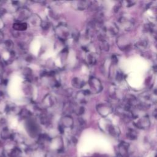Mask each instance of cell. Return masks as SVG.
Segmentation results:
<instances>
[{"label": "cell", "instance_id": "obj_13", "mask_svg": "<svg viewBox=\"0 0 157 157\" xmlns=\"http://www.w3.org/2000/svg\"><path fill=\"white\" fill-rule=\"evenodd\" d=\"M27 25L28 24L25 22H17L14 24L13 28L17 31H25L27 28Z\"/></svg>", "mask_w": 157, "mask_h": 157}, {"label": "cell", "instance_id": "obj_12", "mask_svg": "<svg viewBox=\"0 0 157 157\" xmlns=\"http://www.w3.org/2000/svg\"><path fill=\"white\" fill-rule=\"evenodd\" d=\"M73 123L74 122L72 117H71L69 115L65 116L61 120V123L62 127H65V128L72 127V126L73 125Z\"/></svg>", "mask_w": 157, "mask_h": 157}, {"label": "cell", "instance_id": "obj_20", "mask_svg": "<svg viewBox=\"0 0 157 157\" xmlns=\"http://www.w3.org/2000/svg\"><path fill=\"white\" fill-rule=\"evenodd\" d=\"M5 45L6 48L7 49H9V50L12 49V48L14 47V43L11 41H10V40L6 41L5 42Z\"/></svg>", "mask_w": 157, "mask_h": 157}, {"label": "cell", "instance_id": "obj_16", "mask_svg": "<svg viewBox=\"0 0 157 157\" xmlns=\"http://www.w3.org/2000/svg\"><path fill=\"white\" fill-rule=\"evenodd\" d=\"M72 83L73 87L75 88H82L84 85L83 82L77 77L74 78V79L72 81Z\"/></svg>", "mask_w": 157, "mask_h": 157}, {"label": "cell", "instance_id": "obj_24", "mask_svg": "<svg viewBox=\"0 0 157 157\" xmlns=\"http://www.w3.org/2000/svg\"><path fill=\"white\" fill-rule=\"evenodd\" d=\"M2 78L1 76H0V84H2Z\"/></svg>", "mask_w": 157, "mask_h": 157}, {"label": "cell", "instance_id": "obj_19", "mask_svg": "<svg viewBox=\"0 0 157 157\" xmlns=\"http://www.w3.org/2000/svg\"><path fill=\"white\" fill-rule=\"evenodd\" d=\"M12 134L10 133L9 130L8 129V128H5L3 130H2V136L3 139H8L10 137H12Z\"/></svg>", "mask_w": 157, "mask_h": 157}, {"label": "cell", "instance_id": "obj_15", "mask_svg": "<svg viewBox=\"0 0 157 157\" xmlns=\"http://www.w3.org/2000/svg\"><path fill=\"white\" fill-rule=\"evenodd\" d=\"M127 137L130 140H135L137 137V132L133 129H129L127 134Z\"/></svg>", "mask_w": 157, "mask_h": 157}, {"label": "cell", "instance_id": "obj_22", "mask_svg": "<svg viewBox=\"0 0 157 157\" xmlns=\"http://www.w3.org/2000/svg\"><path fill=\"white\" fill-rule=\"evenodd\" d=\"M3 22L2 21L1 18H0V29H1L2 28H3Z\"/></svg>", "mask_w": 157, "mask_h": 157}, {"label": "cell", "instance_id": "obj_14", "mask_svg": "<svg viewBox=\"0 0 157 157\" xmlns=\"http://www.w3.org/2000/svg\"><path fill=\"white\" fill-rule=\"evenodd\" d=\"M108 131L109 133L114 137H118L120 134V129L115 126H110L108 128Z\"/></svg>", "mask_w": 157, "mask_h": 157}, {"label": "cell", "instance_id": "obj_10", "mask_svg": "<svg viewBox=\"0 0 157 157\" xmlns=\"http://www.w3.org/2000/svg\"><path fill=\"white\" fill-rule=\"evenodd\" d=\"M55 98L50 95H47L43 101V104L46 107H52L55 104Z\"/></svg>", "mask_w": 157, "mask_h": 157}, {"label": "cell", "instance_id": "obj_4", "mask_svg": "<svg viewBox=\"0 0 157 157\" xmlns=\"http://www.w3.org/2000/svg\"><path fill=\"white\" fill-rule=\"evenodd\" d=\"M130 144L126 142H121L118 146V155L120 157H128Z\"/></svg>", "mask_w": 157, "mask_h": 157}, {"label": "cell", "instance_id": "obj_17", "mask_svg": "<svg viewBox=\"0 0 157 157\" xmlns=\"http://www.w3.org/2000/svg\"><path fill=\"white\" fill-rule=\"evenodd\" d=\"M87 60L89 64L94 65L96 62V57L94 55V53H90L87 56Z\"/></svg>", "mask_w": 157, "mask_h": 157}, {"label": "cell", "instance_id": "obj_25", "mask_svg": "<svg viewBox=\"0 0 157 157\" xmlns=\"http://www.w3.org/2000/svg\"><path fill=\"white\" fill-rule=\"evenodd\" d=\"M155 157H157V153L155 155Z\"/></svg>", "mask_w": 157, "mask_h": 157}, {"label": "cell", "instance_id": "obj_3", "mask_svg": "<svg viewBox=\"0 0 157 157\" xmlns=\"http://www.w3.org/2000/svg\"><path fill=\"white\" fill-rule=\"evenodd\" d=\"M88 84L90 88L95 93H100L103 89L101 82L97 78L91 77L88 81Z\"/></svg>", "mask_w": 157, "mask_h": 157}, {"label": "cell", "instance_id": "obj_2", "mask_svg": "<svg viewBox=\"0 0 157 157\" xmlns=\"http://www.w3.org/2000/svg\"><path fill=\"white\" fill-rule=\"evenodd\" d=\"M32 15L31 11L26 8H18L15 11V17L18 22H22L24 21L28 20V18Z\"/></svg>", "mask_w": 157, "mask_h": 157}, {"label": "cell", "instance_id": "obj_6", "mask_svg": "<svg viewBox=\"0 0 157 157\" xmlns=\"http://www.w3.org/2000/svg\"><path fill=\"white\" fill-rule=\"evenodd\" d=\"M90 94V91L88 90L78 92L76 95V101L80 104H85L87 102V98Z\"/></svg>", "mask_w": 157, "mask_h": 157}, {"label": "cell", "instance_id": "obj_5", "mask_svg": "<svg viewBox=\"0 0 157 157\" xmlns=\"http://www.w3.org/2000/svg\"><path fill=\"white\" fill-rule=\"evenodd\" d=\"M119 24L120 26L123 28L125 29V30H130L133 25V21L131 19H130L126 17H122L119 20Z\"/></svg>", "mask_w": 157, "mask_h": 157}, {"label": "cell", "instance_id": "obj_21", "mask_svg": "<svg viewBox=\"0 0 157 157\" xmlns=\"http://www.w3.org/2000/svg\"><path fill=\"white\" fill-rule=\"evenodd\" d=\"M3 33L0 31V43H1L3 41Z\"/></svg>", "mask_w": 157, "mask_h": 157}, {"label": "cell", "instance_id": "obj_11", "mask_svg": "<svg viewBox=\"0 0 157 157\" xmlns=\"http://www.w3.org/2000/svg\"><path fill=\"white\" fill-rule=\"evenodd\" d=\"M28 21L29 24H30L31 26H33V27L39 26V25H41L42 24V21H41V18L36 14L31 15V17L28 18Z\"/></svg>", "mask_w": 157, "mask_h": 157}, {"label": "cell", "instance_id": "obj_18", "mask_svg": "<svg viewBox=\"0 0 157 157\" xmlns=\"http://www.w3.org/2000/svg\"><path fill=\"white\" fill-rule=\"evenodd\" d=\"M28 128L30 132H32L33 134H34L37 131V127L36 126L34 123L31 121L28 122Z\"/></svg>", "mask_w": 157, "mask_h": 157}, {"label": "cell", "instance_id": "obj_23", "mask_svg": "<svg viewBox=\"0 0 157 157\" xmlns=\"http://www.w3.org/2000/svg\"><path fill=\"white\" fill-rule=\"evenodd\" d=\"M154 114H153V115H154V116H155V117L156 118V119H157V109H156L155 111H154V112H153Z\"/></svg>", "mask_w": 157, "mask_h": 157}, {"label": "cell", "instance_id": "obj_1", "mask_svg": "<svg viewBox=\"0 0 157 157\" xmlns=\"http://www.w3.org/2000/svg\"><path fill=\"white\" fill-rule=\"evenodd\" d=\"M56 34L58 37L62 41H65L72 36V33L71 32L69 28L66 25H59L56 28Z\"/></svg>", "mask_w": 157, "mask_h": 157}, {"label": "cell", "instance_id": "obj_9", "mask_svg": "<svg viewBox=\"0 0 157 157\" xmlns=\"http://www.w3.org/2000/svg\"><path fill=\"white\" fill-rule=\"evenodd\" d=\"M97 111L102 116H106L112 112V109L110 106L104 104H100L97 106Z\"/></svg>", "mask_w": 157, "mask_h": 157}, {"label": "cell", "instance_id": "obj_7", "mask_svg": "<svg viewBox=\"0 0 157 157\" xmlns=\"http://www.w3.org/2000/svg\"><path fill=\"white\" fill-rule=\"evenodd\" d=\"M150 123V122L148 117L144 116L141 118V119H139L138 120H137V122L134 123V125L138 128L146 129L149 127Z\"/></svg>", "mask_w": 157, "mask_h": 157}, {"label": "cell", "instance_id": "obj_8", "mask_svg": "<svg viewBox=\"0 0 157 157\" xmlns=\"http://www.w3.org/2000/svg\"><path fill=\"white\" fill-rule=\"evenodd\" d=\"M90 3L88 2L76 1L72 2V6L74 9L77 11H84L87 8L90 7Z\"/></svg>", "mask_w": 157, "mask_h": 157}]
</instances>
